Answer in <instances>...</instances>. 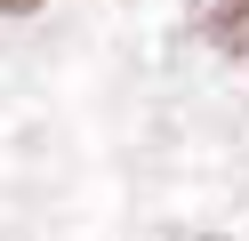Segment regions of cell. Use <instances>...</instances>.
Here are the masks:
<instances>
[{"mask_svg": "<svg viewBox=\"0 0 249 241\" xmlns=\"http://www.w3.org/2000/svg\"><path fill=\"white\" fill-rule=\"evenodd\" d=\"M193 24L209 48H225V56H249V0H193Z\"/></svg>", "mask_w": 249, "mask_h": 241, "instance_id": "6da1fadb", "label": "cell"}, {"mask_svg": "<svg viewBox=\"0 0 249 241\" xmlns=\"http://www.w3.org/2000/svg\"><path fill=\"white\" fill-rule=\"evenodd\" d=\"M24 8H40V0H0V16H24Z\"/></svg>", "mask_w": 249, "mask_h": 241, "instance_id": "7a4b0ae2", "label": "cell"}]
</instances>
